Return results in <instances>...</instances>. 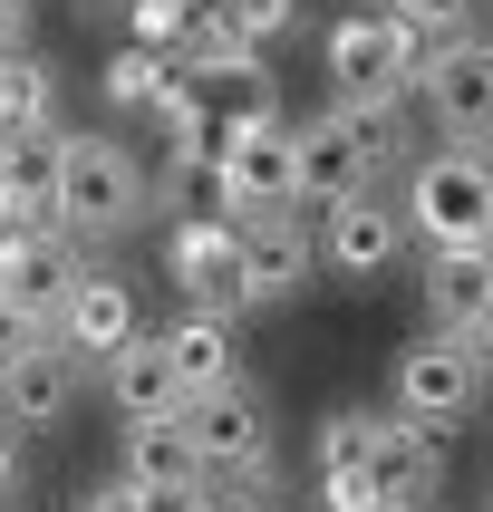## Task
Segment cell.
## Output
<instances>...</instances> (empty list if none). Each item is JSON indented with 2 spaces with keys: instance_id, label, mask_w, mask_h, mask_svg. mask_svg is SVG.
<instances>
[{
  "instance_id": "6da1fadb",
  "label": "cell",
  "mask_w": 493,
  "mask_h": 512,
  "mask_svg": "<svg viewBox=\"0 0 493 512\" xmlns=\"http://www.w3.org/2000/svg\"><path fill=\"white\" fill-rule=\"evenodd\" d=\"M397 155H406L397 116H368V107H339V97H329L319 116L290 126V203H300V213H329V203L368 194Z\"/></svg>"
},
{
  "instance_id": "7a4b0ae2",
  "label": "cell",
  "mask_w": 493,
  "mask_h": 512,
  "mask_svg": "<svg viewBox=\"0 0 493 512\" xmlns=\"http://www.w3.org/2000/svg\"><path fill=\"white\" fill-rule=\"evenodd\" d=\"M416 68H426V39L397 10H358V20L329 29V87H339V107L397 116L416 97Z\"/></svg>"
},
{
  "instance_id": "3957f363",
  "label": "cell",
  "mask_w": 493,
  "mask_h": 512,
  "mask_svg": "<svg viewBox=\"0 0 493 512\" xmlns=\"http://www.w3.org/2000/svg\"><path fill=\"white\" fill-rule=\"evenodd\" d=\"M145 165L116 136H58V223L87 232V242H116V232L145 223Z\"/></svg>"
},
{
  "instance_id": "277c9868",
  "label": "cell",
  "mask_w": 493,
  "mask_h": 512,
  "mask_svg": "<svg viewBox=\"0 0 493 512\" xmlns=\"http://www.w3.org/2000/svg\"><path fill=\"white\" fill-rule=\"evenodd\" d=\"M406 232H426V252L493 242V165L484 145H435L406 174Z\"/></svg>"
},
{
  "instance_id": "5b68a950",
  "label": "cell",
  "mask_w": 493,
  "mask_h": 512,
  "mask_svg": "<svg viewBox=\"0 0 493 512\" xmlns=\"http://www.w3.org/2000/svg\"><path fill=\"white\" fill-rule=\"evenodd\" d=\"M213 203H223L232 223L290 203V126L271 107H242V116L213 126Z\"/></svg>"
},
{
  "instance_id": "8992f818",
  "label": "cell",
  "mask_w": 493,
  "mask_h": 512,
  "mask_svg": "<svg viewBox=\"0 0 493 512\" xmlns=\"http://www.w3.org/2000/svg\"><path fill=\"white\" fill-rule=\"evenodd\" d=\"M184 445H194L203 484H213V474H223V484H261V474H271V416H261V397L242 377L184 397Z\"/></svg>"
},
{
  "instance_id": "52a82bcc",
  "label": "cell",
  "mask_w": 493,
  "mask_h": 512,
  "mask_svg": "<svg viewBox=\"0 0 493 512\" xmlns=\"http://www.w3.org/2000/svg\"><path fill=\"white\" fill-rule=\"evenodd\" d=\"M484 348L474 339H455V329H426V339L397 358V416H416V426H464L474 406H484Z\"/></svg>"
},
{
  "instance_id": "ba28073f",
  "label": "cell",
  "mask_w": 493,
  "mask_h": 512,
  "mask_svg": "<svg viewBox=\"0 0 493 512\" xmlns=\"http://www.w3.org/2000/svg\"><path fill=\"white\" fill-rule=\"evenodd\" d=\"M416 97L435 107V126H445L455 145H484V136H493V39H484V29H464V39L426 49Z\"/></svg>"
},
{
  "instance_id": "9c48e42d",
  "label": "cell",
  "mask_w": 493,
  "mask_h": 512,
  "mask_svg": "<svg viewBox=\"0 0 493 512\" xmlns=\"http://www.w3.org/2000/svg\"><path fill=\"white\" fill-rule=\"evenodd\" d=\"M165 271H174V290H184V310H252V290H242V232H232V213L223 223H203V213H184L174 223V242H165Z\"/></svg>"
},
{
  "instance_id": "30bf717a",
  "label": "cell",
  "mask_w": 493,
  "mask_h": 512,
  "mask_svg": "<svg viewBox=\"0 0 493 512\" xmlns=\"http://www.w3.org/2000/svg\"><path fill=\"white\" fill-rule=\"evenodd\" d=\"M368 484H377V503L426 512L445 493V435L416 426V416H368Z\"/></svg>"
},
{
  "instance_id": "8fae6325",
  "label": "cell",
  "mask_w": 493,
  "mask_h": 512,
  "mask_svg": "<svg viewBox=\"0 0 493 512\" xmlns=\"http://www.w3.org/2000/svg\"><path fill=\"white\" fill-rule=\"evenodd\" d=\"M310 223H319V261L348 271V281H368V271H387V261L406 252V203H387L377 184L329 203V213H310Z\"/></svg>"
},
{
  "instance_id": "7c38bea8",
  "label": "cell",
  "mask_w": 493,
  "mask_h": 512,
  "mask_svg": "<svg viewBox=\"0 0 493 512\" xmlns=\"http://www.w3.org/2000/svg\"><path fill=\"white\" fill-rule=\"evenodd\" d=\"M242 290L252 300H290V290L310 281V261H319V232L300 203H271V213H242Z\"/></svg>"
},
{
  "instance_id": "4fadbf2b",
  "label": "cell",
  "mask_w": 493,
  "mask_h": 512,
  "mask_svg": "<svg viewBox=\"0 0 493 512\" xmlns=\"http://www.w3.org/2000/svg\"><path fill=\"white\" fill-rule=\"evenodd\" d=\"M58 223V136L49 126H0V232Z\"/></svg>"
},
{
  "instance_id": "5bb4252c",
  "label": "cell",
  "mask_w": 493,
  "mask_h": 512,
  "mask_svg": "<svg viewBox=\"0 0 493 512\" xmlns=\"http://www.w3.org/2000/svg\"><path fill=\"white\" fill-rule=\"evenodd\" d=\"M126 339H136V290L116 281V271H78V281H68V300H58V348L107 368Z\"/></svg>"
},
{
  "instance_id": "9a60e30c",
  "label": "cell",
  "mask_w": 493,
  "mask_h": 512,
  "mask_svg": "<svg viewBox=\"0 0 493 512\" xmlns=\"http://www.w3.org/2000/svg\"><path fill=\"white\" fill-rule=\"evenodd\" d=\"M107 397H116V416L126 426H165V416H184V377H174V358H165V339H126L107 358Z\"/></svg>"
},
{
  "instance_id": "2e32d148",
  "label": "cell",
  "mask_w": 493,
  "mask_h": 512,
  "mask_svg": "<svg viewBox=\"0 0 493 512\" xmlns=\"http://www.w3.org/2000/svg\"><path fill=\"white\" fill-rule=\"evenodd\" d=\"M78 271H87V261L68 252V242H58V223H39V232H0V300H29V310H58Z\"/></svg>"
},
{
  "instance_id": "e0dca14e",
  "label": "cell",
  "mask_w": 493,
  "mask_h": 512,
  "mask_svg": "<svg viewBox=\"0 0 493 512\" xmlns=\"http://www.w3.org/2000/svg\"><path fill=\"white\" fill-rule=\"evenodd\" d=\"M68 397H78V358H68L58 339H39L29 358L0 368V416H10V426H58Z\"/></svg>"
},
{
  "instance_id": "ac0fdd59",
  "label": "cell",
  "mask_w": 493,
  "mask_h": 512,
  "mask_svg": "<svg viewBox=\"0 0 493 512\" xmlns=\"http://www.w3.org/2000/svg\"><path fill=\"white\" fill-rule=\"evenodd\" d=\"M165 358H174V377H184V397H203V387H232V377H242V339H232L223 310H184V319L165 329Z\"/></svg>"
},
{
  "instance_id": "d6986e66",
  "label": "cell",
  "mask_w": 493,
  "mask_h": 512,
  "mask_svg": "<svg viewBox=\"0 0 493 512\" xmlns=\"http://www.w3.org/2000/svg\"><path fill=\"white\" fill-rule=\"evenodd\" d=\"M493 290V242H455V252H426V319L435 329H474V310H484Z\"/></svg>"
},
{
  "instance_id": "ffe728a7",
  "label": "cell",
  "mask_w": 493,
  "mask_h": 512,
  "mask_svg": "<svg viewBox=\"0 0 493 512\" xmlns=\"http://www.w3.org/2000/svg\"><path fill=\"white\" fill-rule=\"evenodd\" d=\"M368 416H329L319 426V512H368Z\"/></svg>"
},
{
  "instance_id": "44dd1931",
  "label": "cell",
  "mask_w": 493,
  "mask_h": 512,
  "mask_svg": "<svg viewBox=\"0 0 493 512\" xmlns=\"http://www.w3.org/2000/svg\"><path fill=\"white\" fill-rule=\"evenodd\" d=\"M136 493H155V484H203V464H194V445H184V416H165V426H126V464H116Z\"/></svg>"
},
{
  "instance_id": "7402d4cb",
  "label": "cell",
  "mask_w": 493,
  "mask_h": 512,
  "mask_svg": "<svg viewBox=\"0 0 493 512\" xmlns=\"http://www.w3.org/2000/svg\"><path fill=\"white\" fill-rule=\"evenodd\" d=\"M252 49H261V39H242L223 10H203V20L184 29V49H174V68H194V78H252V68H261Z\"/></svg>"
},
{
  "instance_id": "603a6c76",
  "label": "cell",
  "mask_w": 493,
  "mask_h": 512,
  "mask_svg": "<svg viewBox=\"0 0 493 512\" xmlns=\"http://www.w3.org/2000/svg\"><path fill=\"white\" fill-rule=\"evenodd\" d=\"M174 78V58L165 49H145V39H126V49L107 58V97L116 107H155V87Z\"/></svg>"
},
{
  "instance_id": "cb8c5ba5",
  "label": "cell",
  "mask_w": 493,
  "mask_h": 512,
  "mask_svg": "<svg viewBox=\"0 0 493 512\" xmlns=\"http://www.w3.org/2000/svg\"><path fill=\"white\" fill-rule=\"evenodd\" d=\"M387 10H397L426 49H445V39H464V29H474V0H387Z\"/></svg>"
},
{
  "instance_id": "d4e9b609",
  "label": "cell",
  "mask_w": 493,
  "mask_h": 512,
  "mask_svg": "<svg viewBox=\"0 0 493 512\" xmlns=\"http://www.w3.org/2000/svg\"><path fill=\"white\" fill-rule=\"evenodd\" d=\"M49 107H58V78L20 49V68H10V126H49Z\"/></svg>"
},
{
  "instance_id": "484cf974",
  "label": "cell",
  "mask_w": 493,
  "mask_h": 512,
  "mask_svg": "<svg viewBox=\"0 0 493 512\" xmlns=\"http://www.w3.org/2000/svg\"><path fill=\"white\" fill-rule=\"evenodd\" d=\"M39 339H58L49 310H29V300H0V368H10V358H29Z\"/></svg>"
},
{
  "instance_id": "4316f807",
  "label": "cell",
  "mask_w": 493,
  "mask_h": 512,
  "mask_svg": "<svg viewBox=\"0 0 493 512\" xmlns=\"http://www.w3.org/2000/svg\"><path fill=\"white\" fill-rule=\"evenodd\" d=\"M290 10H300V0H223V20L242 29V39H271V29H290Z\"/></svg>"
},
{
  "instance_id": "83f0119b",
  "label": "cell",
  "mask_w": 493,
  "mask_h": 512,
  "mask_svg": "<svg viewBox=\"0 0 493 512\" xmlns=\"http://www.w3.org/2000/svg\"><path fill=\"white\" fill-rule=\"evenodd\" d=\"M136 512H203V484H155L136 493Z\"/></svg>"
},
{
  "instance_id": "f1b7e54d",
  "label": "cell",
  "mask_w": 493,
  "mask_h": 512,
  "mask_svg": "<svg viewBox=\"0 0 493 512\" xmlns=\"http://www.w3.org/2000/svg\"><path fill=\"white\" fill-rule=\"evenodd\" d=\"M78 512H136V484H126V474H107V484L87 493V503H78Z\"/></svg>"
},
{
  "instance_id": "f546056e",
  "label": "cell",
  "mask_w": 493,
  "mask_h": 512,
  "mask_svg": "<svg viewBox=\"0 0 493 512\" xmlns=\"http://www.w3.org/2000/svg\"><path fill=\"white\" fill-rule=\"evenodd\" d=\"M10 493H20V426L0 416V503H10Z\"/></svg>"
},
{
  "instance_id": "4dcf8cb0",
  "label": "cell",
  "mask_w": 493,
  "mask_h": 512,
  "mask_svg": "<svg viewBox=\"0 0 493 512\" xmlns=\"http://www.w3.org/2000/svg\"><path fill=\"white\" fill-rule=\"evenodd\" d=\"M0 49H29V0H0Z\"/></svg>"
},
{
  "instance_id": "1f68e13d",
  "label": "cell",
  "mask_w": 493,
  "mask_h": 512,
  "mask_svg": "<svg viewBox=\"0 0 493 512\" xmlns=\"http://www.w3.org/2000/svg\"><path fill=\"white\" fill-rule=\"evenodd\" d=\"M464 339H474V348L493 358V290H484V310H474V329H464Z\"/></svg>"
},
{
  "instance_id": "d6a6232c",
  "label": "cell",
  "mask_w": 493,
  "mask_h": 512,
  "mask_svg": "<svg viewBox=\"0 0 493 512\" xmlns=\"http://www.w3.org/2000/svg\"><path fill=\"white\" fill-rule=\"evenodd\" d=\"M87 20H126V10H136V0H78Z\"/></svg>"
},
{
  "instance_id": "836d02e7",
  "label": "cell",
  "mask_w": 493,
  "mask_h": 512,
  "mask_svg": "<svg viewBox=\"0 0 493 512\" xmlns=\"http://www.w3.org/2000/svg\"><path fill=\"white\" fill-rule=\"evenodd\" d=\"M10 68H20V49H0V126H10Z\"/></svg>"
},
{
  "instance_id": "e575fe53",
  "label": "cell",
  "mask_w": 493,
  "mask_h": 512,
  "mask_svg": "<svg viewBox=\"0 0 493 512\" xmlns=\"http://www.w3.org/2000/svg\"><path fill=\"white\" fill-rule=\"evenodd\" d=\"M203 512H261V503H242V493H203Z\"/></svg>"
},
{
  "instance_id": "d590c367",
  "label": "cell",
  "mask_w": 493,
  "mask_h": 512,
  "mask_svg": "<svg viewBox=\"0 0 493 512\" xmlns=\"http://www.w3.org/2000/svg\"><path fill=\"white\" fill-rule=\"evenodd\" d=\"M261 512H300V503H261Z\"/></svg>"
},
{
  "instance_id": "8d00e7d4",
  "label": "cell",
  "mask_w": 493,
  "mask_h": 512,
  "mask_svg": "<svg viewBox=\"0 0 493 512\" xmlns=\"http://www.w3.org/2000/svg\"><path fill=\"white\" fill-rule=\"evenodd\" d=\"M368 512H397V503H368Z\"/></svg>"
}]
</instances>
